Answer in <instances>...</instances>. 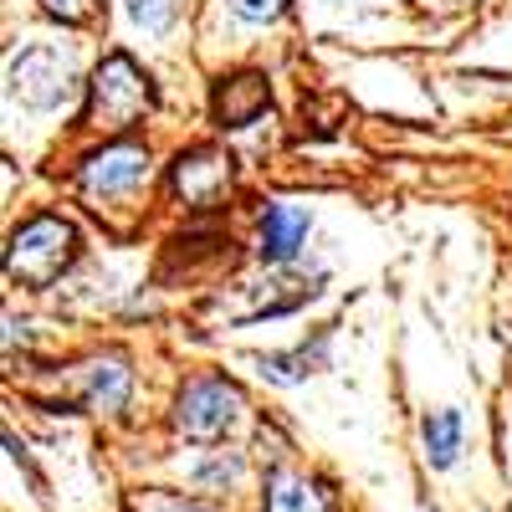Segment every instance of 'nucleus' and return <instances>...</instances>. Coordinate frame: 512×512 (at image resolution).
<instances>
[{"label":"nucleus","instance_id":"obj_1","mask_svg":"<svg viewBox=\"0 0 512 512\" xmlns=\"http://www.w3.org/2000/svg\"><path fill=\"white\" fill-rule=\"evenodd\" d=\"M149 108H154L149 72L123 52L103 57L93 82H88V123L103 128V134H123V128H134Z\"/></svg>","mask_w":512,"mask_h":512},{"label":"nucleus","instance_id":"obj_2","mask_svg":"<svg viewBox=\"0 0 512 512\" xmlns=\"http://www.w3.org/2000/svg\"><path fill=\"white\" fill-rule=\"evenodd\" d=\"M77 256V231L62 216H31L11 246H6V272L21 287H52Z\"/></svg>","mask_w":512,"mask_h":512},{"label":"nucleus","instance_id":"obj_3","mask_svg":"<svg viewBox=\"0 0 512 512\" xmlns=\"http://www.w3.org/2000/svg\"><path fill=\"white\" fill-rule=\"evenodd\" d=\"M241 415V395L226 379H195L175 400V431L190 441H221Z\"/></svg>","mask_w":512,"mask_h":512},{"label":"nucleus","instance_id":"obj_4","mask_svg":"<svg viewBox=\"0 0 512 512\" xmlns=\"http://www.w3.org/2000/svg\"><path fill=\"white\" fill-rule=\"evenodd\" d=\"M11 93L31 108H62L72 98V62L52 47H26L11 62Z\"/></svg>","mask_w":512,"mask_h":512},{"label":"nucleus","instance_id":"obj_5","mask_svg":"<svg viewBox=\"0 0 512 512\" xmlns=\"http://www.w3.org/2000/svg\"><path fill=\"white\" fill-rule=\"evenodd\" d=\"M144 175H149V154L139 144H108L82 159V190L88 195H128L134 185H144Z\"/></svg>","mask_w":512,"mask_h":512},{"label":"nucleus","instance_id":"obj_6","mask_svg":"<svg viewBox=\"0 0 512 512\" xmlns=\"http://www.w3.org/2000/svg\"><path fill=\"white\" fill-rule=\"evenodd\" d=\"M175 190L185 195V205L210 210L226 190H231V159L221 149H190L175 159Z\"/></svg>","mask_w":512,"mask_h":512},{"label":"nucleus","instance_id":"obj_7","mask_svg":"<svg viewBox=\"0 0 512 512\" xmlns=\"http://www.w3.org/2000/svg\"><path fill=\"white\" fill-rule=\"evenodd\" d=\"M210 108H216V123L221 128H246L267 113V77L262 72H236V77H221L216 98H210Z\"/></svg>","mask_w":512,"mask_h":512},{"label":"nucleus","instance_id":"obj_8","mask_svg":"<svg viewBox=\"0 0 512 512\" xmlns=\"http://www.w3.org/2000/svg\"><path fill=\"white\" fill-rule=\"evenodd\" d=\"M128 390H134V374H128V364L118 359H98L82 369V400H88V410L98 415H118L128 405Z\"/></svg>","mask_w":512,"mask_h":512},{"label":"nucleus","instance_id":"obj_9","mask_svg":"<svg viewBox=\"0 0 512 512\" xmlns=\"http://www.w3.org/2000/svg\"><path fill=\"white\" fill-rule=\"evenodd\" d=\"M308 236V210H297V205H267V216H262V262H292L297 246H303Z\"/></svg>","mask_w":512,"mask_h":512},{"label":"nucleus","instance_id":"obj_10","mask_svg":"<svg viewBox=\"0 0 512 512\" xmlns=\"http://www.w3.org/2000/svg\"><path fill=\"white\" fill-rule=\"evenodd\" d=\"M262 512H328V497L318 482L297 472H272L267 477V507Z\"/></svg>","mask_w":512,"mask_h":512},{"label":"nucleus","instance_id":"obj_11","mask_svg":"<svg viewBox=\"0 0 512 512\" xmlns=\"http://www.w3.org/2000/svg\"><path fill=\"white\" fill-rule=\"evenodd\" d=\"M425 456H431V466L436 472H446V466L456 461V451H461V415L456 410H436L431 420H425Z\"/></svg>","mask_w":512,"mask_h":512},{"label":"nucleus","instance_id":"obj_12","mask_svg":"<svg viewBox=\"0 0 512 512\" xmlns=\"http://www.w3.org/2000/svg\"><path fill=\"white\" fill-rule=\"evenodd\" d=\"M323 354H328V344L318 338V344L308 349H292V354H267V359H256V369H262L272 384H297V379H308L318 364H323Z\"/></svg>","mask_w":512,"mask_h":512},{"label":"nucleus","instance_id":"obj_13","mask_svg":"<svg viewBox=\"0 0 512 512\" xmlns=\"http://www.w3.org/2000/svg\"><path fill=\"white\" fill-rule=\"evenodd\" d=\"M123 16L134 21L139 31H149V36H164L169 26H175V16H180V0H123Z\"/></svg>","mask_w":512,"mask_h":512},{"label":"nucleus","instance_id":"obj_14","mask_svg":"<svg viewBox=\"0 0 512 512\" xmlns=\"http://www.w3.org/2000/svg\"><path fill=\"white\" fill-rule=\"evenodd\" d=\"M205 492H231L236 482H241V456H226V451H216L210 461H195V472H190Z\"/></svg>","mask_w":512,"mask_h":512},{"label":"nucleus","instance_id":"obj_15","mask_svg":"<svg viewBox=\"0 0 512 512\" xmlns=\"http://www.w3.org/2000/svg\"><path fill=\"white\" fill-rule=\"evenodd\" d=\"M41 6H47V16H57V21H67V26H82V21L98 16L103 0H41Z\"/></svg>","mask_w":512,"mask_h":512},{"label":"nucleus","instance_id":"obj_16","mask_svg":"<svg viewBox=\"0 0 512 512\" xmlns=\"http://www.w3.org/2000/svg\"><path fill=\"white\" fill-rule=\"evenodd\" d=\"M226 6H231L241 21H256V26H262V21H277V16H282L287 0H226Z\"/></svg>","mask_w":512,"mask_h":512},{"label":"nucleus","instance_id":"obj_17","mask_svg":"<svg viewBox=\"0 0 512 512\" xmlns=\"http://www.w3.org/2000/svg\"><path fill=\"white\" fill-rule=\"evenodd\" d=\"M159 512H216V507H210V502H190V497H185V502H180V497H169Z\"/></svg>","mask_w":512,"mask_h":512}]
</instances>
